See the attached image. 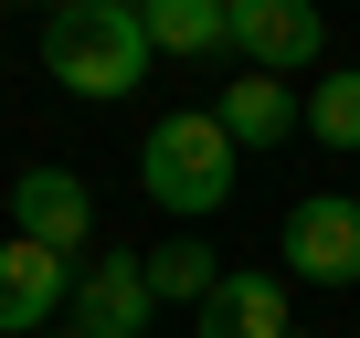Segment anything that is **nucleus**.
<instances>
[{"mask_svg":"<svg viewBox=\"0 0 360 338\" xmlns=\"http://www.w3.org/2000/svg\"><path fill=\"white\" fill-rule=\"evenodd\" d=\"M286 338H297V327H286Z\"/></svg>","mask_w":360,"mask_h":338,"instance_id":"obj_14","label":"nucleus"},{"mask_svg":"<svg viewBox=\"0 0 360 338\" xmlns=\"http://www.w3.org/2000/svg\"><path fill=\"white\" fill-rule=\"evenodd\" d=\"M11 233L75 264V254H85V233H96V191L75 180V169H22V180H11Z\"/></svg>","mask_w":360,"mask_h":338,"instance_id":"obj_5","label":"nucleus"},{"mask_svg":"<svg viewBox=\"0 0 360 338\" xmlns=\"http://www.w3.org/2000/svg\"><path fill=\"white\" fill-rule=\"evenodd\" d=\"M148 317H159L148 254H96L75 275V338H148Z\"/></svg>","mask_w":360,"mask_h":338,"instance_id":"obj_3","label":"nucleus"},{"mask_svg":"<svg viewBox=\"0 0 360 338\" xmlns=\"http://www.w3.org/2000/svg\"><path fill=\"white\" fill-rule=\"evenodd\" d=\"M318 43H328V22L307 11V0H233V53L255 64V74H297V64H318Z\"/></svg>","mask_w":360,"mask_h":338,"instance_id":"obj_7","label":"nucleus"},{"mask_svg":"<svg viewBox=\"0 0 360 338\" xmlns=\"http://www.w3.org/2000/svg\"><path fill=\"white\" fill-rule=\"evenodd\" d=\"M75 275L85 264H64V254H43V243H0V338H43L53 327V306H75Z\"/></svg>","mask_w":360,"mask_h":338,"instance_id":"obj_6","label":"nucleus"},{"mask_svg":"<svg viewBox=\"0 0 360 338\" xmlns=\"http://www.w3.org/2000/svg\"><path fill=\"white\" fill-rule=\"evenodd\" d=\"M148 11H127V0H64V11L43 22V64H53V85L64 95H127L138 74H148Z\"/></svg>","mask_w":360,"mask_h":338,"instance_id":"obj_1","label":"nucleus"},{"mask_svg":"<svg viewBox=\"0 0 360 338\" xmlns=\"http://www.w3.org/2000/svg\"><path fill=\"white\" fill-rule=\"evenodd\" d=\"M286 275H307V285H360V201L307 191V201L286 212Z\"/></svg>","mask_w":360,"mask_h":338,"instance_id":"obj_4","label":"nucleus"},{"mask_svg":"<svg viewBox=\"0 0 360 338\" xmlns=\"http://www.w3.org/2000/svg\"><path fill=\"white\" fill-rule=\"evenodd\" d=\"M307 137L318 148H360V64H339V74L307 85Z\"/></svg>","mask_w":360,"mask_h":338,"instance_id":"obj_12","label":"nucleus"},{"mask_svg":"<svg viewBox=\"0 0 360 338\" xmlns=\"http://www.w3.org/2000/svg\"><path fill=\"white\" fill-rule=\"evenodd\" d=\"M202 338H286V275H223L202 306Z\"/></svg>","mask_w":360,"mask_h":338,"instance_id":"obj_9","label":"nucleus"},{"mask_svg":"<svg viewBox=\"0 0 360 338\" xmlns=\"http://www.w3.org/2000/svg\"><path fill=\"white\" fill-rule=\"evenodd\" d=\"M233 158H244V148L223 137L212 106H180V116H159L148 148H138V191H148L159 212H180V222H202V212L233 201Z\"/></svg>","mask_w":360,"mask_h":338,"instance_id":"obj_2","label":"nucleus"},{"mask_svg":"<svg viewBox=\"0 0 360 338\" xmlns=\"http://www.w3.org/2000/svg\"><path fill=\"white\" fill-rule=\"evenodd\" d=\"M43 338H75V327H43Z\"/></svg>","mask_w":360,"mask_h":338,"instance_id":"obj_13","label":"nucleus"},{"mask_svg":"<svg viewBox=\"0 0 360 338\" xmlns=\"http://www.w3.org/2000/svg\"><path fill=\"white\" fill-rule=\"evenodd\" d=\"M159 53H223L233 43V0H138Z\"/></svg>","mask_w":360,"mask_h":338,"instance_id":"obj_11","label":"nucleus"},{"mask_svg":"<svg viewBox=\"0 0 360 338\" xmlns=\"http://www.w3.org/2000/svg\"><path fill=\"white\" fill-rule=\"evenodd\" d=\"M223 137L233 148H286L297 127H307V106H297V85H276V74H244V85H223Z\"/></svg>","mask_w":360,"mask_h":338,"instance_id":"obj_8","label":"nucleus"},{"mask_svg":"<svg viewBox=\"0 0 360 338\" xmlns=\"http://www.w3.org/2000/svg\"><path fill=\"white\" fill-rule=\"evenodd\" d=\"M148 285H159V306H212V285H223V264H212V243L202 233H169V243H148Z\"/></svg>","mask_w":360,"mask_h":338,"instance_id":"obj_10","label":"nucleus"}]
</instances>
